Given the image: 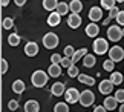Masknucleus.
<instances>
[{
	"mask_svg": "<svg viewBox=\"0 0 124 112\" xmlns=\"http://www.w3.org/2000/svg\"><path fill=\"white\" fill-rule=\"evenodd\" d=\"M118 112H124V103H121V106H120V111Z\"/></svg>",
	"mask_w": 124,
	"mask_h": 112,
	"instance_id": "nucleus-44",
	"label": "nucleus"
},
{
	"mask_svg": "<svg viewBox=\"0 0 124 112\" xmlns=\"http://www.w3.org/2000/svg\"><path fill=\"white\" fill-rule=\"evenodd\" d=\"M43 46L46 48V49H55L57 46H58V43H60V38L58 35H57L55 32H47L43 35Z\"/></svg>",
	"mask_w": 124,
	"mask_h": 112,
	"instance_id": "nucleus-3",
	"label": "nucleus"
},
{
	"mask_svg": "<svg viewBox=\"0 0 124 112\" xmlns=\"http://www.w3.org/2000/svg\"><path fill=\"white\" fill-rule=\"evenodd\" d=\"M107 37H109V40L113 42V43H116V42H120L123 37V29L120 25H110L107 28Z\"/></svg>",
	"mask_w": 124,
	"mask_h": 112,
	"instance_id": "nucleus-4",
	"label": "nucleus"
},
{
	"mask_svg": "<svg viewBox=\"0 0 124 112\" xmlns=\"http://www.w3.org/2000/svg\"><path fill=\"white\" fill-rule=\"evenodd\" d=\"M55 11L58 12L61 17H63V16H66V14H69V12H70V9H69V3H66V2H60Z\"/></svg>",
	"mask_w": 124,
	"mask_h": 112,
	"instance_id": "nucleus-25",
	"label": "nucleus"
},
{
	"mask_svg": "<svg viewBox=\"0 0 124 112\" xmlns=\"http://www.w3.org/2000/svg\"><path fill=\"white\" fill-rule=\"evenodd\" d=\"M115 20H116L118 25H123V26H124V11H120V14L116 16Z\"/></svg>",
	"mask_w": 124,
	"mask_h": 112,
	"instance_id": "nucleus-38",
	"label": "nucleus"
},
{
	"mask_svg": "<svg viewBox=\"0 0 124 112\" xmlns=\"http://www.w3.org/2000/svg\"><path fill=\"white\" fill-rule=\"evenodd\" d=\"M115 97H116V100L120 101V103H124V89H118L115 92Z\"/></svg>",
	"mask_w": 124,
	"mask_h": 112,
	"instance_id": "nucleus-37",
	"label": "nucleus"
},
{
	"mask_svg": "<svg viewBox=\"0 0 124 112\" xmlns=\"http://www.w3.org/2000/svg\"><path fill=\"white\" fill-rule=\"evenodd\" d=\"M64 92H66V86H64V83H61V81H57V83H54L51 86V94L55 95V97L64 95Z\"/></svg>",
	"mask_w": 124,
	"mask_h": 112,
	"instance_id": "nucleus-13",
	"label": "nucleus"
},
{
	"mask_svg": "<svg viewBox=\"0 0 124 112\" xmlns=\"http://www.w3.org/2000/svg\"><path fill=\"white\" fill-rule=\"evenodd\" d=\"M54 112H69V103L68 101H60L54 106Z\"/></svg>",
	"mask_w": 124,
	"mask_h": 112,
	"instance_id": "nucleus-26",
	"label": "nucleus"
},
{
	"mask_svg": "<svg viewBox=\"0 0 124 112\" xmlns=\"http://www.w3.org/2000/svg\"><path fill=\"white\" fill-rule=\"evenodd\" d=\"M118 103H120V101L116 100V97L115 95H106V98H104V106H106V109L107 111H115L116 109V106H118Z\"/></svg>",
	"mask_w": 124,
	"mask_h": 112,
	"instance_id": "nucleus-15",
	"label": "nucleus"
},
{
	"mask_svg": "<svg viewBox=\"0 0 124 112\" xmlns=\"http://www.w3.org/2000/svg\"><path fill=\"white\" fill-rule=\"evenodd\" d=\"M80 25H81V16L77 12H70L68 16V26L70 29H77L80 28Z\"/></svg>",
	"mask_w": 124,
	"mask_h": 112,
	"instance_id": "nucleus-9",
	"label": "nucleus"
},
{
	"mask_svg": "<svg viewBox=\"0 0 124 112\" xmlns=\"http://www.w3.org/2000/svg\"><path fill=\"white\" fill-rule=\"evenodd\" d=\"M0 72H2V74H6L8 72V61L5 60V58H2V69H0Z\"/></svg>",
	"mask_w": 124,
	"mask_h": 112,
	"instance_id": "nucleus-39",
	"label": "nucleus"
},
{
	"mask_svg": "<svg viewBox=\"0 0 124 112\" xmlns=\"http://www.w3.org/2000/svg\"><path fill=\"white\" fill-rule=\"evenodd\" d=\"M113 68H115V61L112 58H107V60L103 61V69L107 72H113Z\"/></svg>",
	"mask_w": 124,
	"mask_h": 112,
	"instance_id": "nucleus-28",
	"label": "nucleus"
},
{
	"mask_svg": "<svg viewBox=\"0 0 124 112\" xmlns=\"http://www.w3.org/2000/svg\"><path fill=\"white\" fill-rule=\"evenodd\" d=\"M77 78H78V81L81 85H86V86H93L95 85V78L90 77V75H87V74H80Z\"/></svg>",
	"mask_w": 124,
	"mask_h": 112,
	"instance_id": "nucleus-20",
	"label": "nucleus"
},
{
	"mask_svg": "<svg viewBox=\"0 0 124 112\" xmlns=\"http://www.w3.org/2000/svg\"><path fill=\"white\" fill-rule=\"evenodd\" d=\"M109 58H112L115 63L121 61L124 58V49L121 46H112L110 49H109Z\"/></svg>",
	"mask_w": 124,
	"mask_h": 112,
	"instance_id": "nucleus-7",
	"label": "nucleus"
},
{
	"mask_svg": "<svg viewBox=\"0 0 124 112\" xmlns=\"http://www.w3.org/2000/svg\"><path fill=\"white\" fill-rule=\"evenodd\" d=\"M68 75L70 77V78H75V77H78V75H80V69H78L77 66H75V63H74L72 66H69V68H68Z\"/></svg>",
	"mask_w": 124,
	"mask_h": 112,
	"instance_id": "nucleus-29",
	"label": "nucleus"
},
{
	"mask_svg": "<svg viewBox=\"0 0 124 112\" xmlns=\"http://www.w3.org/2000/svg\"><path fill=\"white\" fill-rule=\"evenodd\" d=\"M61 60H63V57H61L60 54H52V55H51V61L55 63V65H60Z\"/></svg>",
	"mask_w": 124,
	"mask_h": 112,
	"instance_id": "nucleus-36",
	"label": "nucleus"
},
{
	"mask_svg": "<svg viewBox=\"0 0 124 112\" xmlns=\"http://www.w3.org/2000/svg\"><path fill=\"white\" fill-rule=\"evenodd\" d=\"M113 6H116V2L115 0H101V8H104V9H112Z\"/></svg>",
	"mask_w": 124,
	"mask_h": 112,
	"instance_id": "nucleus-31",
	"label": "nucleus"
},
{
	"mask_svg": "<svg viewBox=\"0 0 124 112\" xmlns=\"http://www.w3.org/2000/svg\"><path fill=\"white\" fill-rule=\"evenodd\" d=\"M87 55V49L86 48H81V49H77L75 51V54H74V57H72V61L74 63H77V61H81L83 58Z\"/></svg>",
	"mask_w": 124,
	"mask_h": 112,
	"instance_id": "nucleus-24",
	"label": "nucleus"
},
{
	"mask_svg": "<svg viewBox=\"0 0 124 112\" xmlns=\"http://www.w3.org/2000/svg\"><path fill=\"white\" fill-rule=\"evenodd\" d=\"M92 48H93V52L97 55H104L106 52H109V43L106 38H101V37H97L92 43Z\"/></svg>",
	"mask_w": 124,
	"mask_h": 112,
	"instance_id": "nucleus-2",
	"label": "nucleus"
},
{
	"mask_svg": "<svg viewBox=\"0 0 124 112\" xmlns=\"http://www.w3.org/2000/svg\"><path fill=\"white\" fill-rule=\"evenodd\" d=\"M58 3H60L58 0H43V8H45L46 11L52 12V11H55V9H57Z\"/></svg>",
	"mask_w": 124,
	"mask_h": 112,
	"instance_id": "nucleus-21",
	"label": "nucleus"
},
{
	"mask_svg": "<svg viewBox=\"0 0 124 112\" xmlns=\"http://www.w3.org/2000/svg\"><path fill=\"white\" fill-rule=\"evenodd\" d=\"M20 42H22V37L18 35V34H11V35L8 37V43L11 46H18V45H20Z\"/></svg>",
	"mask_w": 124,
	"mask_h": 112,
	"instance_id": "nucleus-27",
	"label": "nucleus"
},
{
	"mask_svg": "<svg viewBox=\"0 0 124 112\" xmlns=\"http://www.w3.org/2000/svg\"><path fill=\"white\" fill-rule=\"evenodd\" d=\"M63 54H64L66 57H70V58H72V57H74V54H75V49H74V46H70V45H68V46L64 48Z\"/></svg>",
	"mask_w": 124,
	"mask_h": 112,
	"instance_id": "nucleus-33",
	"label": "nucleus"
},
{
	"mask_svg": "<svg viewBox=\"0 0 124 112\" xmlns=\"http://www.w3.org/2000/svg\"><path fill=\"white\" fill-rule=\"evenodd\" d=\"M46 23L49 26H52V28H55V26H58L60 23H61V16L57 11H52L49 16H47V20H46Z\"/></svg>",
	"mask_w": 124,
	"mask_h": 112,
	"instance_id": "nucleus-14",
	"label": "nucleus"
},
{
	"mask_svg": "<svg viewBox=\"0 0 124 112\" xmlns=\"http://www.w3.org/2000/svg\"><path fill=\"white\" fill-rule=\"evenodd\" d=\"M60 65L61 66H63V68H66V69H68V68L69 66H72L74 65V61H72V58H70V57H63V60H61V63H60Z\"/></svg>",
	"mask_w": 124,
	"mask_h": 112,
	"instance_id": "nucleus-32",
	"label": "nucleus"
},
{
	"mask_svg": "<svg viewBox=\"0 0 124 112\" xmlns=\"http://www.w3.org/2000/svg\"><path fill=\"white\" fill-rule=\"evenodd\" d=\"M123 37H124V28H123Z\"/></svg>",
	"mask_w": 124,
	"mask_h": 112,
	"instance_id": "nucleus-46",
	"label": "nucleus"
},
{
	"mask_svg": "<svg viewBox=\"0 0 124 112\" xmlns=\"http://www.w3.org/2000/svg\"><path fill=\"white\" fill-rule=\"evenodd\" d=\"M123 74H124V71H123Z\"/></svg>",
	"mask_w": 124,
	"mask_h": 112,
	"instance_id": "nucleus-47",
	"label": "nucleus"
},
{
	"mask_svg": "<svg viewBox=\"0 0 124 112\" xmlns=\"http://www.w3.org/2000/svg\"><path fill=\"white\" fill-rule=\"evenodd\" d=\"M113 85L110 80H101L100 81V85H98V91H100V94H103V95H110L112 94V91H113Z\"/></svg>",
	"mask_w": 124,
	"mask_h": 112,
	"instance_id": "nucleus-8",
	"label": "nucleus"
},
{
	"mask_svg": "<svg viewBox=\"0 0 124 112\" xmlns=\"http://www.w3.org/2000/svg\"><path fill=\"white\" fill-rule=\"evenodd\" d=\"M2 26H3V29H11V28L14 26V18L5 17L3 20H2Z\"/></svg>",
	"mask_w": 124,
	"mask_h": 112,
	"instance_id": "nucleus-30",
	"label": "nucleus"
},
{
	"mask_svg": "<svg viewBox=\"0 0 124 112\" xmlns=\"http://www.w3.org/2000/svg\"><path fill=\"white\" fill-rule=\"evenodd\" d=\"M25 54L28 57H35L37 54H39V45H37L35 42H28L25 45Z\"/></svg>",
	"mask_w": 124,
	"mask_h": 112,
	"instance_id": "nucleus-12",
	"label": "nucleus"
},
{
	"mask_svg": "<svg viewBox=\"0 0 124 112\" xmlns=\"http://www.w3.org/2000/svg\"><path fill=\"white\" fill-rule=\"evenodd\" d=\"M80 97H81V92H80L77 87H69V89H66V92H64V98L69 104L80 103Z\"/></svg>",
	"mask_w": 124,
	"mask_h": 112,
	"instance_id": "nucleus-5",
	"label": "nucleus"
},
{
	"mask_svg": "<svg viewBox=\"0 0 124 112\" xmlns=\"http://www.w3.org/2000/svg\"><path fill=\"white\" fill-rule=\"evenodd\" d=\"M81 63H83L84 68H89V69H90V68H93L95 65H97V57H95L93 54H87L81 60Z\"/></svg>",
	"mask_w": 124,
	"mask_h": 112,
	"instance_id": "nucleus-19",
	"label": "nucleus"
},
{
	"mask_svg": "<svg viewBox=\"0 0 124 112\" xmlns=\"http://www.w3.org/2000/svg\"><path fill=\"white\" fill-rule=\"evenodd\" d=\"M110 20H112V18H109V17H107V18H106V20H104V22H103V25H107V26H109V23H110Z\"/></svg>",
	"mask_w": 124,
	"mask_h": 112,
	"instance_id": "nucleus-43",
	"label": "nucleus"
},
{
	"mask_svg": "<svg viewBox=\"0 0 124 112\" xmlns=\"http://www.w3.org/2000/svg\"><path fill=\"white\" fill-rule=\"evenodd\" d=\"M92 112H93V111H92Z\"/></svg>",
	"mask_w": 124,
	"mask_h": 112,
	"instance_id": "nucleus-48",
	"label": "nucleus"
},
{
	"mask_svg": "<svg viewBox=\"0 0 124 112\" xmlns=\"http://www.w3.org/2000/svg\"><path fill=\"white\" fill-rule=\"evenodd\" d=\"M69 9H70V12H81V9H83V3H81V0H70L69 2Z\"/></svg>",
	"mask_w": 124,
	"mask_h": 112,
	"instance_id": "nucleus-22",
	"label": "nucleus"
},
{
	"mask_svg": "<svg viewBox=\"0 0 124 112\" xmlns=\"http://www.w3.org/2000/svg\"><path fill=\"white\" fill-rule=\"evenodd\" d=\"M84 32H86V35H87V37L97 38V37H98V34H100V26H98L95 22H90L89 25H86Z\"/></svg>",
	"mask_w": 124,
	"mask_h": 112,
	"instance_id": "nucleus-11",
	"label": "nucleus"
},
{
	"mask_svg": "<svg viewBox=\"0 0 124 112\" xmlns=\"http://www.w3.org/2000/svg\"><path fill=\"white\" fill-rule=\"evenodd\" d=\"M121 9L118 8V6H113L112 9H109V18H116V16L120 14Z\"/></svg>",
	"mask_w": 124,
	"mask_h": 112,
	"instance_id": "nucleus-35",
	"label": "nucleus"
},
{
	"mask_svg": "<svg viewBox=\"0 0 124 112\" xmlns=\"http://www.w3.org/2000/svg\"><path fill=\"white\" fill-rule=\"evenodd\" d=\"M123 78H124L123 74H121V72H116V71H113L112 74H110V77H109V80H110L115 86H120L123 83Z\"/></svg>",
	"mask_w": 124,
	"mask_h": 112,
	"instance_id": "nucleus-23",
	"label": "nucleus"
},
{
	"mask_svg": "<svg viewBox=\"0 0 124 112\" xmlns=\"http://www.w3.org/2000/svg\"><path fill=\"white\" fill-rule=\"evenodd\" d=\"M49 74L45 71H41V69H37L32 72V75H31V83L32 86H35V87H45L46 83H47V80H49Z\"/></svg>",
	"mask_w": 124,
	"mask_h": 112,
	"instance_id": "nucleus-1",
	"label": "nucleus"
},
{
	"mask_svg": "<svg viewBox=\"0 0 124 112\" xmlns=\"http://www.w3.org/2000/svg\"><path fill=\"white\" fill-rule=\"evenodd\" d=\"M25 112H39L40 111V103L37 100H28L23 106Z\"/></svg>",
	"mask_w": 124,
	"mask_h": 112,
	"instance_id": "nucleus-16",
	"label": "nucleus"
},
{
	"mask_svg": "<svg viewBox=\"0 0 124 112\" xmlns=\"http://www.w3.org/2000/svg\"><path fill=\"white\" fill-rule=\"evenodd\" d=\"M115 2H116V3H123V2H124V0H115Z\"/></svg>",
	"mask_w": 124,
	"mask_h": 112,
	"instance_id": "nucleus-45",
	"label": "nucleus"
},
{
	"mask_svg": "<svg viewBox=\"0 0 124 112\" xmlns=\"http://www.w3.org/2000/svg\"><path fill=\"white\" fill-rule=\"evenodd\" d=\"M103 18V9L100 6H92L89 9V20L90 22H100Z\"/></svg>",
	"mask_w": 124,
	"mask_h": 112,
	"instance_id": "nucleus-10",
	"label": "nucleus"
},
{
	"mask_svg": "<svg viewBox=\"0 0 124 112\" xmlns=\"http://www.w3.org/2000/svg\"><path fill=\"white\" fill-rule=\"evenodd\" d=\"M8 109H9V111H12V112H14V111H17V109H18V101H17V100H14V98H12V100H9V101H8Z\"/></svg>",
	"mask_w": 124,
	"mask_h": 112,
	"instance_id": "nucleus-34",
	"label": "nucleus"
},
{
	"mask_svg": "<svg viewBox=\"0 0 124 112\" xmlns=\"http://www.w3.org/2000/svg\"><path fill=\"white\" fill-rule=\"evenodd\" d=\"M95 101V95L93 92L90 89H84L81 92V97H80V104L83 106V108H89V106H92Z\"/></svg>",
	"mask_w": 124,
	"mask_h": 112,
	"instance_id": "nucleus-6",
	"label": "nucleus"
},
{
	"mask_svg": "<svg viewBox=\"0 0 124 112\" xmlns=\"http://www.w3.org/2000/svg\"><path fill=\"white\" fill-rule=\"evenodd\" d=\"M61 65H55V63H51V66L47 68V74H49L51 77H54V78H57V77L61 75Z\"/></svg>",
	"mask_w": 124,
	"mask_h": 112,
	"instance_id": "nucleus-18",
	"label": "nucleus"
},
{
	"mask_svg": "<svg viewBox=\"0 0 124 112\" xmlns=\"http://www.w3.org/2000/svg\"><path fill=\"white\" fill-rule=\"evenodd\" d=\"M25 91H26V85H25V81H23V80H16L12 83V92H14V94L22 95Z\"/></svg>",
	"mask_w": 124,
	"mask_h": 112,
	"instance_id": "nucleus-17",
	"label": "nucleus"
},
{
	"mask_svg": "<svg viewBox=\"0 0 124 112\" xmlns=\"http://www.w3.org/2000/svg\"><path fill=\"white\" fill-rule=\"evenodd\" d=\"M14 3H16L17 6H23V5L26 3V0H14Z\"/></svg>",
	"mask_w": 124,
	"mask_h": 112,
	"instance_id": "nucleus-41",
	"label": "nucleus"
},
{
	"mask_svg": "<svg viewBox=\"0 0 124 112\" xmlns=\"http://www.w3.org/2000/svg\"><path fill=\"white\" fill-rule=\"evenodd\" d=\"M93 112H107V109L104 104H100V106H95L93 108Z\"/></svg>",
	"mask_w": 124,
	"mask_h": 112,
	"instance_id": "nucleus-40",
	"label": "nucleus"
},
{
	"mask_svg": "<svg viewBox=\"0 0 124 112\" xmlns=\"http://www.w3.org/2000/svg\"><path fill=\"white\" fill-rule=\"evenodd\" d=\"M9 2H11V0H0V3H2V6H3V8H5V6H8Z\"/></svg>",
	"mask_w": 124,
	"mask_h": 112,
	"instance_id": "nucleus-42",
	"label": "nucleus"
}]
</instances>
